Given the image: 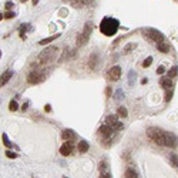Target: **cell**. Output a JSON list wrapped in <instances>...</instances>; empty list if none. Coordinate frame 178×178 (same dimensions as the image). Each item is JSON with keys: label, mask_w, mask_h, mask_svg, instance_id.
<instances>
[{"label": "cell", "mask_w": 178, "mask_h": 178, "mask_svg": "<svg viewBox=\"0 0 178 178\" xmlns=\"http://www.w3.org/2000/svg\"><path fill=\"white\" fill-rule=\"evenodd\" d=\"M97 60H99V57L94 54L93 59H90V69H96V64H97Z\"/></svg>", "instance_id": "obj_24"}, {"label": "cell", "mask_w": 178, "mask_h": 178, "mask_svg": "<svg viewBox=\"0 0 178 178\" xmlns=\"http://www.w3.org/2000/svg\"><path fill=\"white\" fill-rule=\"evenodd\" d=\"M0 57H2V52H0Z\"/></svg>", "instance_id": "obj_39"}, {"label": "cell", "mask_w": 178, "mask_h": 178, "mask_svg": "<svg viewBox=\"0 0 178 178\" xmlns=\"http://www.w3.org/2000/svg\"><path fill=\"white\" fill-rule=\"evenodd\" d=\"M141 84H147V79H143V80H141Z\"/></svg>", "instance_id": "obj_36"}, {"label": "cell", "mask_w": 178, "mask_h": 178, "mask_svg": "<svg viewBox=\"0 0 178 178\" xmlns=\"http://www.w3.org/2000/svg\"><path fill=\"white\" fill-rule=\"evenodd\" d=\"M2 19H3V14H2V13H0V20H2Z\"/></svg>", "instance_id": "obj_37"}, {"label": "cell", "mask_w": 178, "mask_h": 178, "mask_svg": "<svg viewBox=\"0 0 178 178\" xmlns=\"http://www.w3.org/2000/svg\"><path fill=\"white\" fill-rule=\"evenodd\" d=\"M73 2V5L76 6H83V5H89L91 0H71Z\"/></svg>", "instance_id": "obj_22"}, {"label": "cell", "mask_w": 178, "mask_h": 178, "mask_svg": "<svg viewBox=\"0 0 178 178\" xmlns=\"http://www.w3.org/2000/svg\"><path fill=\"white\" fill-rule=\"evenodd\" d=\"M2 140H3V144H5L7 148H12V147H14V145L9 141V137H7V134H3V136H2Z\"/></svg>", "instance_id": "obj_20"}, {"label": "cell", "mask_w": 178, "mask_h": 178, "mask_svg": "<svg viewBox=\"0 0 178 178\" xmlns=\"http://www.w3.org/2000/svg\"><path fill=\"white\" fill-rule=\"evenodd\" d=\"M61 137H63V138H64V140H73V138H74L76 137V134H74V131H73V130H64V131H63V134H61Z\"/></svg>", "instance_id": "obj_15"}, {"label": "cell", "mask_w": 178, "mask_h": 178, "mask_svg": "<svg viewBox=\"0 0 178 178\" xmlns=\"http://www.w3.org/2000/svg\"><path fill=\"white\" fill-rule=\"evenodd\" d=\"M147 136L153 143L161 147H171L175 148L178 147V138L171 133H167L164 130H161L158 127H150L147 130Z\"/></svg>", "instance_id": "obj_1"}, {"label": "cell", "mask_w": 178, "mask_h": 178, "mask_svg": "<svg viewBox=\"0 0 178 178\" xmlns=\"http://www.w3.org/2000/svg\"><path fill=\"white\" fill-rule=\"evenodd\" d=\"M99 167H100V173H110V171H108V164H107V161H101Z\"/></svg>", "instance_id": "obj_19"}, {"label": "cell", "mask_w": 178, "mask_h": 178, "mask_svg": "<svg viewBox=\"0 0 178 178\" xmlns=\"http://www.w3.org/2000/svg\"><path fill=\"white\" fill-rule=\"evenodd\" d=\"M126 178H138V177H137V173L134 171V168H127Z\"/></svg>", "instance_id": "obj_18"}, {"label": "cell", "mask_w": 178, "mask_h": 178, "mask_svg": "<svg viewBox=\"0 0 178 178\" xmlns=\"http://www.w3.org/2000/svg\"><path fill=\"white\" fill-rule=\"evenodd\" d=\"M100 178H111V175H110V173H101Z\"/></svg>", "instance_id": "obj_32"}, {"label": "cell", "mask_w": 178, "mask_h": 178, "mask_svg": "<svg viewBox=\"0 0 178 178\" xmlns=\"http://www.w3.org/2000/svg\"><path fill=\"white\" fill-rule=\"evenodd\" d=\"M43 80H44V74H43L42 71H37V70L32 71V73L27 76L29 84H39V83H42Z\"/></svg>", "instance_id": "obj_7"}, {"label": "cell", "mask_w": 178, "mask_h": 178, "mask_svg": "<svg viewBox=\"0 0 178 178\" xmlns=\"http://www.w3.org/2000/svg\"><path fill=\"white\" fill-rule=\"evenodd\" d=\"M77 147H79V153H80V154H84V153H87V151H89V143H87L86 140L80 141Z\"/></svg>", "instance_id": "obj_12"}, {"label": "cell", "mask_w": 178, "mask_h": 178, "mask_svg": "<svg viewBox=\"0 0 178 178\" xmlns=\"http://www.w3.org/2000/svg\"><path fill=\"white\" fill-rule=\"evenodd\" d=\"M99 134L103 137V138H110V137L113 136V130L108 126H101L99 128Z\"/></svg>", "instance_id": "obj_10"}, {"label": "cell", "mask_w": 178, "mask_h": 178, "mask_svg": "<svg viewBox=\"0 0 178 178\" xmlns=\"http://www.w3.org/2000/svg\"><path fill=\"white\" fill-rule=\"evenodd\" d=\"M106 94H107L108 97L111 96V87H107V90H106Z\"/></svg>", "instance_id": "obj_35"}, {"label": "cell", "mask_w": 178, "mask_h": 178, "mask_svg": "<svg viewBox=\"0 0 178 178\" xmlns=\"http://www.w3.org/2000/svg\"><path fill=\"white\" fill-rule=\"evenodd\" d=\"M118 116H120V117H127V116H128L127 108L126 107H120V108H118Z\"/></svg>", "instance_id": "obj_23"}, {"label": "cell", "mask_w": 178, "mask_h": 178, "mask_svg": "<svg viewBox=\"0 0 178 178\" xmlns=\"http://www.w3.org/2000/svg\"><path fill=\"white\" fill-rule=\"evenodd\" d=\"M3 17H6V19H13V17H14V13H13V12H7V13L3 16Z\"/></svg>", "instance_id": "obj_31"}, {"label": "cell", "mask_w": 178, "mask_h": 178, "mask_svg": "<svg viewBox=\"0 0 178 178\" xmlns=\"http://www.w3.org/2000/svg\"><path fill=\"white\" fill-rule=\"evenodd\" d=\"M12 76H13V73H12L10 70L5 71L3 74L0 76V87H3V86L7 84V83H9V80L12 79Z\"/></svg>", "instance_id": "obj_11"}, {"label": "cell", "mask_w": 178, "mask_h": 178, "mask_svg": "<svg viewBox=\"0 0 178 178\" xmlns=\"http://www.w3.org/2000/svg\"><path fill=\"white\" fill-rule=\"evenodd\" d=\"M44 110H46V113H52V106H50V104H46Z\"/></svg>", "instance_id": "obj_34"}, {"label": "cell", "mask_w": 178, "mask_h": 178, "mask_svg": "<svg viewBox=\"0 0 178 178\" xmlns=\"http://www.w3.org/2000/svg\"><path fill=\"white\" fill-rule=\"evenodd\" d=\"M144 36L145 37H148L150 40H153V42H155V43L164 42V36H163V33H160L158 30H155V29H148V30H145Z\"/></svg>", "instance_id": "obj_5"}, {"label": "cell", "mask_w": 178, "mask_h": 178, "mask_svg": "<svg viewBox=\"0 0 178 178\" xmlns=\"http://www.w3.org/2000/svg\"><path fill=\"white\" fill-rule=\"evenodd\" d=\"M107 76H108V79L111 80V81H117V80L121 77V69H120L118 66L111 67V69L108 70Z\"/></svg>", "instance_id": "obj_8"}, {"label": "cell", "mask_w": 178, "mask_h": 178, "mask_svg": "<svg viewBox=\"0 0 178 178\" xmlns=\"http://www.w3.org/2000/svg\"><path fill=\"white\" fill-rule=\"evenodd\" d=\"M106 126H108L111 130H121V128H123V123L118 121L117 116L111 114V116H107V118H106Z\"/></svg>", "instance_id": "obj_6"}, {"label": "cell", "mask_w": 178, "mask_h": 178, "mask_svg": "<svg viewBox=\"0 0 178 178\" xmlns=\"http://www.w3.org/2000/svg\"><path fill=\"white\" fill-rule=\"evenodd\" d=\"M161 86H163L165 90H173V81H171V79H168V77H164V79L161 80Z\"/></svg>", "instance_id": "obj_13"}, {"label": "cell", "mask_w": 178, "mask_h": 178, "mask_svg": "<svg viewBox=\"0 0 178 178\" xmlns=\"http://www.w3.org/2000/svg\"><path fill=\"white\" fill-rule=\"evenodd\" d=\"M59 54V49L57 47H46L40 54H39V59H37V63L39 64H49L52 63L54 59L57 57Z\"/></svg>", "instance_id": "obj_3"}, {"label": "cell", "mask_w": 178, "mask_h": 178, "mask_svg": "<svg viewBox=\"0 0 178 178\" xmlns=\"http://www.w3.org/2000/svg\"><path fill=\"white\" fill-rule=\"evenodd\" d=\"M59 37H60V34L57 33V34H54V36H50V37H47V39H43V40H40V44H42V46H46V44H49L50 42H54V40H57Z\"/></svg>", "instance_id": "obj_16"}, {"label": "cell", "mask_w": 178, "mask_h": 178, "mask_svg": "<svg viewBox=\"0 0 178 178\" xmlns=\"http://www.w3.org/2000/svg\"><path fill=\"white\" fill-rule=\"evenodd\" d=\"M22 2H27V0H22Z\"/></svg>", "instance_id": "obj_38"}, {"label": "cell", "mask_w": 178, "mask_h": 178, "mask_svg": "<svg viewBox=\"0 0 178 178\" xmlns=\"http://www.w3.org/2000/svg\"><path fill=\"white\" fill-rule=\"evenodd\" d=\"M134 49H137V43H128V44L124 47V54H130Z\"/></svg>", "instance_id": "obj_17"}, {"label": "cell", "mask_w": 178, "mask_h": 178, "mask_svg": "<svg viewBox=\"0 0 178 178\" xmlns=\"http://www.w3.org/2000/svg\"><path fill=\"white\" fill-rule=\"evenodd\" d=\"M13 2H6V5H5V7H6V9H7V10H9V12H10V10H12V7H13Z\"/></svg>", "instance_id": "obj_30"}, {"label": "cell", "mask_w": 178, "mask_h": 178, "mask_svg": "<svg viewBox=\"0 0 178 178\" xmlns=\"http://www.w3.org/2000/svg\"><path fill=\"white\" fill-rule=\"evenodd\" d=\"M17 108H19L17 101H16V100H12V101L9 103V110L10 111H17Z\"/></svg>", "instance_id": "obj_21"}, {"label": "cell", "mask_w": 178, "mask_h": 178, "mask_svg": "<svg viewBox=\"0 0 178 178\" xmlns=\"http://www.w3.org/2000/svg\"><path fill=\"white\" fill-rule=\"evenodd\" d=\"M170 160H171V163H173L175 167H178V155H170Z\"/></svg>", "instance_id": "obj_26"}, {"label": "cell", "mask_w": 178, "mask_h": 178, "mask_svg": "<svg viewBox=\"0 0 178 178\" xmlns=\"http://www.w3.org/2000/svg\"><path fill=\"white\" fill-rule=\"evenodd\" d=\"M151 63H153V57H147V59H145L144 60V63H143V67H145V69H147V67H150V64Z\"/></svg>", "instance_id": "obj_25"}, {"label": "cell", "mask_w": 178, "mask_h": 178, "mask_svg": "<svg viewBox=\"0 0 178 178\" xmlns=\"http://www.w3.org/2000/svg\"><path fill=\"white\" fill-rule=\"evenodd\" d=\"M91 30H93V23L87 22V23L84 24V29H83L81 34H80L79 39H77V44H79V46H84L86 43L89 42L90 34H91Z\"/></svg>", "instance_id": "obj_4"}, {"label": "cell", "mask_w": 178, "mask_h": 178, "mask_svg": "<svg viewBox=\"0 0 178 178\" xmlns=\"http://www.w3.org/2000/svg\"><path fill=\"white\" fill-rule=\"evenodd\" d=\"M157 49H158L160 52L163 53H168L170 52V44L165 42H161V43H157Z\"/></svg>", "instance_id": "obj_14"}, {"label": "cell", "mask_w": 178, "mask_h": 178, "mask_svg": "<svg viewBox=\"0 0 178 178\" xmlns=\"http://www.w3.org/2000/svg\"><path fill=\"white\" fill-rule=\"evenodd\" d=\"M177 73H178V69H177V67H174L173 70L168 71V79H171V77H175V76H177Z\"/></svg>", "instance_id": "obj_27"}, {"label": "cell", "mask_w": 178, "mask_h": 178, "mask_svg": "<svg viewBox=\"0 0 178 178\" xmlns=\"http://www.w3.org/2000/svg\"><path fill=\"white\" fill-rule=\"evenodd\" d=\"M71 151H73V144H71L70 141H66V143L60 147V154L61 155H70Z\"/></svg>", "instance_id": "obj_9"}, {"label": "cell", "mask_w": 178, "mask_h": 178, "mask_svg": "<svg viewBox=\"0 0 178 178\" xmlns=\"http://www.w3.org/2000/svg\"><path fill=\"white\" fill-rule=\"evenodd\" d=\"M171 97H173V90H167V96H165V100H167V101H170V100H171Z\"/></svg>", "instance_id": "obj_29"}, {"label": "cell", "mask_w": 178, "mask_h": 178, "mask_svg": "<svg viewBox=\"0 0 178 178\" xmlns=\"http://www.w3.org/2000/svg\"><path fill=\"white\" fill-rule=\"evenodd\" d=\"M64 178H67V177H64Z\"/></svg>", "instance_id": "obj_40"}, {"label": "cell", "mask_w": 178, "mask_h": 178, "mask_svg": "<svg viewBox=\"0 0 178 178\" xmlns=\"http://www.w3.org/2000/svg\"><path fill=\"white\" fill-rule=\"evenodd\" d=\"M164 71H165V69H164V67H163V66H160L158 69H157V73H158V74H163Z\"/></svg>", "instance_id": "obj_33"}, {"label": "cell", "mask_w": 178, "mask_h": 178, "mask_svg": "<svg viewBox=\"0 0 178 178\" xmlns=\"http://www.w3.org/2000/svg\"><path fill=\"white\" fill-rule=\"evenodd\" d=\"M118 27H120V22L114 17H104L100 23V32L104 34V36H108L111 37L118 32Z\"/></svg>", "instance_id": "obj_2"}, {"label": "cell", "mask_w": 178, "mask_h": 178, "mask_svg": "<svg viewBox=\"0 0 178 178\" xmlns=\"http://www.w3.org/2000/svg\"><path fill=\"white\" fill-rule=\"evenodd\" d=\"M6 157H7V158H12V160H14V158H17V154H16V153H12V151H6Z\"/></svg>", "instance_id": "obj_28"}]
</instances>
